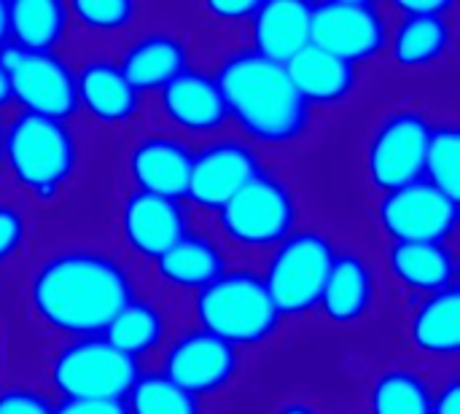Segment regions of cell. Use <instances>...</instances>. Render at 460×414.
<instances>
[{"instance_id":"26","label":"cell","mask_w":460,"mask_h":414,"mask_svg":"<svg viewBox=\"0 0 460 414\" xmlns=\"http://www.w3.org/2000/svg\"><path fill=\"white\" fill-rule=\"evenodd\" d=\"M453 46V24L445 13L437 16H399L388 35L391 57L404 70H423L445 59Z\"/></svg>"},{"instance_id":"2","label":"cell","mask_w":460,"mask_h":414,"mask_svg":"<svg viewBox=\"0 0 460 414\" xmlns=\"http://www.w3.org/2000/svg\"><path fill=\"white\" fill-rule=\"evenodd\" d=\"M221 97L251 143L286 148L302 140L313 124V108L302 100L283 65L237 48L221 59L213 73Z\"/></svg>"},{"instance_id":"10","label":"cell","mask_w":460,"mask_h":414,"mask_svg":"<svg viewBox=\"0 0 460 414\" xmlns=\"http://www.w3.org/2000/svg\"><path fill=\"white\" fill-rule=\"evenodd\" d=\"M388 19L369 0H323L310 13V43L356 65L388 48Z\"/></svg>"},{"instance_id":"12","label":"cell","mask_w":460,"mask_h":414,"mask_svg":"<svg viewBox=\"0 0 460 414\" xmlns=\"http://www.w3.org/2000/svg\"><path fill=\"white\" fill-rule=\"evenodd\" d=\"M264 172L259 151L248 140L213 137L194 151L186 199L216 216L240 189Z\"/></svg>"},{"instance_id":"25","label":"cell","mask_w":460,"mask_h":414,"mask_svg":"<svg viewBox=\"0 0 460 414\" xmlns=\"http://www.w3.org/2000/svg\"><path fill=\"white\" fill-rule=\"evenodd\" d=\"M70 11L62 0H11L8 3V43L32 51L51 54L70 30Z\"/></svg>"},{"instance_id":"15","label":"cell","mask_w":460,"mask_h":414,"mask_svg":"<svg viewBox=\"0 0 460 414\" xmlns=\"http://www.w3.org/2000/svg\"><path fill=\"white\" fill-rule=\"evenodd\" d=\"M119 232L135 256L143 261H156L186 232H191L189 207L178 199L132 191L121 202Z\"/></svg>"},{"instance_id":"13","label":"cell","mask_w":460,"mask_h":414,"mask_svg":"<svg viewBox=\"0 0 460 414\" xmlns=\"http://www.w3.org/2000/svg\"><path fill=\"white\" fill-rule=\"evenodd\" d=\"M237 372L240 350L205 329H189L178 334L167 345L159 369V374H164L172 385L197 399L229 388Z\"/></svg>"},{"instance_id":"34","label":"cell","mask_w":460,"mask_h":414,"mask_svg":"<svg viewBox=\"0 0 460 414\" xmlns=\"http://www.w3.org/2000/svg\"><path fill=\"white\" fill-rule=\"evenodd\" d=\"M256 8H259L256 0H224V3L213 0L202 5V11L218 24H248Z\"/></svg>"},{"instance_id":"6","label":"cell","mask_w":460,"mask_h":414,"mask_svg":"<svg viewBox=\"0 0 460 414\" xmlns=\"http://www.w3.org/2000/svg\"><path fill=\"white\" fill-rule=\"evenodd\" d=\"M296 216L299 207L291 186L264 170L216 213V226L226 242L264 251L280 245L296 229Z\"/></svg>"},{"instance_id":"29","label":"cell","mask_w":460,"mask_h":414,"mask_svg":"<svg viewBox=\"0 0 460 414\" xmlns=\"http://www.w3.org/2000/svg\"><path fill=\"white\" fill-rule=\"evenodd\" d=\"M124 404L129 414H202L197 396L181 391L159 372H140Z\"/></svg>"},{"instance_id":"7","label":"cell","mask_w":460,"mask_h":414,"mask_svg":"<svg viewBox=\"0 0 460 414\" xmlns=\"http://www.w3.org/2000/svg\"><path fill=\"white\" fill-rule=\"evenodd\" d=\"M140 377V361L105 337L67 339L49 361V383L62 399H127Z\"/></svg>"},{"instance_id":"22","label":"cell","mask_w":460,"mask_h":414,"mask_svg":"<svg viewBox=\"0 0 460 414\" xmlns=\"http://www.w3.org/2000/svg\"><path fill=\"white\" fill-rule=\"evenodd\" d=\"M189 46L183 38L172 32H148L132 40L121 59L119 70L124 78L143 94V92H162L175 75L189 70Z\"/></svg>"},{"instance_id":"21","label":"cell","mask_w":460,"mask_h":414,"mask_svg":"<svg viewBox=\"0 0 460 414\" xmlns=\"http://www.w3.org/2000/svg\"><path fill=\"white\" fill-rule=\"evenodd\" d=\"M226 269L229 264L224 245L210 234L199 232H186L172 248H167L154 261V275L162 286L194 294L216 283Z\"/></svg>"},{"instance_id":"4","label":"cell","mask_w":460,"mask_h":414,"mask_svg":"<svg viewBox=\"0 0 460 414\" xmlns=\"http://www.w3.org/2000/svg\"><path fill=\"white\" fill-rule=\"evenodd\" d=\"M194 315L199 329L237 350L270 342L283 321L261 275L253 269H226L216 283L194 294Z\"/></svg>"},{"instance_id":"16","label":"cell","mask_w":460,"mask_h":414,"mask_svg":"<svg viewBox=\"0 0 460 414\" xmlns=\"http://www.w3.org/2000/svg\"><path fill=\"white\" fill-rule=\"evenodd\" d=\"M159 110L164 121L194 137H216L229 124V110L213 73L183 70L159 92Z\"/></svg>"},{"instance_id":"39","label":"cell","mask_w":460,"mask_h":414,"mask_svg":"<svg viewBox=\"0 0 460 414\" xmlns=\"http://www.w3.org/2000/svg\"><path fill=\"white\" fill-rule=\"evenodd\" d=\"M8 46V3L0 0V48Z\"/></svg>"},{"instance_id":"11","label":"cell","mask_w":460,"mask_h":414,"mask_svg":"<svg viewBox=\"0 0 460 414\" xmlns=\"http://www.w3.org/2000/svg\"><path fill=\"white\" fill-rule=\"evenodd\" d=\"M458 216V202L423 178L385 191L377 202V224L391 242H450Z\"/></svg>"},{"instance_id":"14","label":"cell","mask_w":460,"mask_h":414,"mask_svg":"<svg viewBox=\"0 0 460 414\" xmlns=\"http://www.w3.org/2000/svg\"><path fill=\"white\" fill-rule=\"evenodd\" d=\"M191 159L194 151L181 135L148 132L129 145L127 175L135 191L183 202L191 178Z\"/></svg>"},{"instance_id":"27","label":"cell","mask_w":460,"mask_h":414,"mask_svg":"<svg viewBox=\"0 0 460 414\" xmlns=\"http://www.w3.org/2000/svg\"><path fill=\"white\" fill-rule=\"evenodd\" d=\"M164 331H167V318L162 307L151 299L135 296L129 304L119 310V315L108 323L102 337L124 356L140 361L143 356L154 353L164 342Z\"/></svg>"},{"instance_id":"40","label":"cell","mask_w":460,"mask_h":414,"mask_svg":"<svg viewBox=\"0 0 460 414\" xmlns=\"http://www.w3.org/2000/svg\"><path fill=\"white\" fill-rule=\"evenodd\" d=\"M11 102V89H8V78L0 67V108H5Z\"/></svg>"},{"instance_id":"37","label":"cell","mask_w":460,"mask_h":414,"mask_svg":"<svg viewBox=\"0 0 460 414\" xmlns=\"http://www.w3.org/2000/svg\"><path fill=\"white\" fill-rule=\"evenodd\" d=\"M429 414H460V380H447L439 393L431 396V412Z\"/></svg>"},{"instance_id":"41","label":"cell","mask_w":460,"mask_h":414,"mask_svg":"<svg viewBox=\"0 0 460 414\" xmlns=\"http://www.w3.org/2000/svg\"><path fill=\"white\" fill-rule=\"evenodd\" d=\"M0 164H3V127H0Z\"/></svg>"},{"instance_id":"23","label":"cell","mask_w":460,"mask_h":414,"mask_svg":"<svg viewBox=\"0 0 460 414\" xmlns=\"http://www.w3.org/2000/svg\"><path fill=\"white\" fill-rule=\"evenodd\" d=\"M286 73L310 108L340 105L358 86V67L356 65H350V62H345V59L313 46V43L286 65Z\"/></svg>"},{"instance_id":"20","label":"cell","mask_w":460,"mask_h":414,"mask_svg":"<svg viewBox=\"0 0 460 414\" xmlns=\"http://www.w3.org/2000/svg\"><path fill=\"white\" fill-rule=\"evenodd\" d=\"M385 264L391 277L418 296H431L458 286V261L450 242H391Z\"/></svg>"},{"instance_id":"38","label":"cell","mask_w":460,"mask_h":414,"mask_svg":"<svg viewBox=\"0 0 460 414\" xmlns=\"http://www.w3.org/2000/svg\"><path fill=\"white\" fill-rule=\"evenodd\" d=\"M278 414H321L313 404H305V401H288V404H283Z\"/></svg>"},{"instance_id":"17","label":"cell","mask_w":460,"mask_h":414,"mask_svg":"<svg viewBox=\"0 0 460 414\" xmlns=\"http://www.w3.org/2000/svg\"><path fill=\"white\" fill-rule=\"evenodd\" d=\"M78 110L102 127H124L135 121L143 94L124 78L116 59L92 57L75 70Z\"/></svg>"},{"instance_id":"36","label":"cell","mask_w":460,"mask_h":414,"mask_svg":"<svg viewBox=\"0 0 460 414\" xmlns=\"http://www.w3.org/2000/svg\"><path fill=\"white\" fill-rule=\"evenodd\" d=\"M391 8L396 16H437V13H450L456 8L453 0H394Z\"/></svg>"},{"instance_id":"28","label":"cell","mask_w":460,"mask_h":414,"mask_svg":"<svg viewBox=\"0 0 460 414\" xmlns=\"http://www.w3.org/2000/svg\"><path fill=\"white\" fill-rule=\"evenodd\" d=\"M431 385L426 377L407 366L385 369L375 377L369 388L372 414H429L431 412Z\"/></svg>"},{"instance_id":"31","label":"cell","mask_w":460,"mask_h":414,"mask_svg":"<svg viewBox=\"0 0 460 414\" xmlns=\"http://www.w3.org/2000/svg\"><path fill=\"white\" fill-rule=\"evenodd\" d=\"M70 22L97 32V35H113L135 24L140 16V5L132 0H73L67 5Z\"/></svg>"},{"instance_id":"3","label":"cell","mask_w":460,"mask_h":414,"mask_svg":"<svg viewBox=\"0 0 460 414\" xmlns=\"http://www.w3.org/2000/svg\"><path fill=\"white\" fill-rule=\"evenodd\" d=\"M3 164L30 197L54 199L75 175V135L65 121L19 110L3 129Z\"/></svg>"},{"instance_id":"1","label":"cell","mask_w":460,"mask_h":414,"mask_svg":"<svg viewBox=\"0 0 460 414\" xmlns=\"http://www.w3.org/2000/svg\"><path fill=\"white\" fill-rule=\"evenodd\" d=\"M135 296V280L124 261L92 245L54 251L27 283V304L35 321L70 339L102 337Z\"/></svg>"},{"instance_id":"18","label":"cell","mask_w":460,"mask_h":414,"mask_svg":"<svg viewBox=\"0 0 460 414\" xmlns=\"http://www.w3.org/2000/svg\"><path fill=\"white\" fill-rule=\"evenodd\" d=\"M310 13L313 5L305 0L259 3L248 22L253 40L251 51L286 67L299 51L310 46Z\"/></svg>"},{"instance_id":"30","label":"cell","mask_w":460,"mask_h":414,"mask_svg":"<svg viewBox=\"0 0 460 414\" xmlns=\"http://www.w3.org/2000/svg\"><path fill=\"white\" fill-rule=\"evenodd\" d=\"M458 156H460V135L456 124H434L426 159H423V181L447 194L458 202Z\"/></svg>"},{"instance_id":"33","label":"cell","mask_w":460,"mask_h":414,"mask_svg":"<svg viewBox=\"0 0 460 414\" xmlns=\"http://www.w3.org/2000/svg\"><path fill=\"white\" fill-rule=\"evenodd\" d=\"M0 414H54V401L30 385L0 388Z\"/></svg>"},{"instance_id":"35","label":"cell","mask_w":460,"mask_h":414,"mask_svg":"<svg viewBox=\"0 0 460 414\" xmlns=\"http://www.w3.org/2000/svg\"><path fill=\"white\" fill-rule=\"evenodd\" d=\"M54 414H129L121 399H62Z\"/></svg>"},{"instance_id":"24","label":"cell","mask_w":460,"mask_h":414,"mask_svg":"<svg viewBox=\"0 0 460 414\" xmlns=\"http://www.w3.org/2000/svg\"><path fill=\"white\" fill-rule=\"evenodd\" d=\"M410 342L429 358H456L460 350V291L458 286L423 296L410 323Z\"/></svg>"},{"instance_id":"19","label":"cell","mask_w":460,"mask_h":414,"mask_svg":"<svg viewBox=\"0 0 460 414\" xmlns=\"http://www.w3.org/2000/svg\"><path fill=\"white\" fill-rule=\"evenodd\" d=\"M377 296V280L372 264L353 251H337L332 272L321 294V313L334 326L361 323Z\"/></svg>"},{"instance_id":"9","label":"cell","mask_w":460,"mask_h":414,"mask_svg":"<svg viewBox=\"0 0 460 414\" xmlns=\"http://www.w3.org/2000/svg\"><path fill=\"white\" fill-rule=\"evenodd\" d=\"M434 124L418 108L391 110L367 145V178L375 189L394 191L423 178L426 145Z\"/></svg>"},{"instance_id":"32","label":"cell","mask_w":460,"mask_h":414,"mask_svg":"<svg viewBox=\"0 0 460 414\" xmlns=\"http://www.w3.org/2000/svg\"><path fill=\"white\" fill-rule=\"evenodd\" d=\"M27 216L8 199H0V264L11 261L27 242Z\"/></svg>"},{"instance_id":"8","label":"cell","mask_w":460,"mask_h":414,"mask_svg":"<svg viewBox=\"0 0 460 414\" xmlns=\"http://www.w3.org/2000/svg\"><path fill=\"white\" fill-rule=\"evenodd\" d=\"M0 67L8 78L11 102L22 113L65 121L78 113L75 70L57 54H32L16 46L0 48Z\"/></svg>"},{"instance_id":"5","label":"cell","mask_w":460,"mask_h":414,"mask_svg":"<svg viewBox=\"0 0 460 414\" xmlns=\"http://www.w3.org/2000/svg\"><path fill=\"white\" fill-rule=\"evenodd\" d=\"M334 259V242L318 229H294L272 248L261 280L280 318H302L318 310Z\"/></svg>"}]
</instances>
